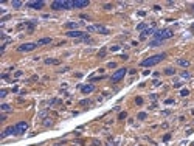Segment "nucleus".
Listing matches in <instances>:
<instances>
[{"label": "nucleus", "mask_w": 194, "mask_h": 146, "mask_svg": "<svg viewBox=\"0 0 194 146\" xmlns=\"http://www.w3.org/2000/svg\"><path fill=\"white\" fill-rule=\"evenodd\" d=\"M65 34L68 36V37H78V39H84V37H88L87 33L84 31H79V30H73V31H67Z\"/></svg>", "instance_id": "nucleus-6"}, {"label": "nucleus", "mask_w": 194, "mask_h": 146, "mask_svg": "<svg viewBox=\"0 0 194 146\" xmlns=\"http://www.w3.org/2000/svg\"><path fill=\"white\" fill-rule=\"evenodd\" d=\"M59 59H45V64H59Z\"/></svg>", "instance_id": "nucleus-19"}, {"label": "nucleus", "mask_w": 194, "mask_h": 146, "mask_svg": "<svg viewBox=\"0 0 194 146\" xmlns=\"http://www.w3.org/2000/svg\"><path fill=\"white\" fill-rule=\"evenodd\" d=\"M191 30H193V31H194V25H193V26H191Z\"/></svg>", "instance_id": "nucleus-34"}, {"label": "nucleus", "mask_w": 194, "mask_h": 146, "mask_svg": "<svg viewBox=\"0 0 194 146\" xmlns=\"http://www.w3.org/2000/svg\"><path fill=\"white\" fill-rule=\"evenodd\" d=\"M174 73H176V70H174V68H171V67L165 68V75H168V76H172Z\"/></svg>", "instance_id": "nucleus-17"}, {"label": "nucleus", "mask_w": 194, "mask_h": 146, "mask_svg": "<svg viewBox=\"0 0 194 146\" xmlns=\"http://www.w3.org/2000/svg\"><path fill=\"white\" fill-rule=\"evenodd\" d=\"M88 6V0H73V8H85Z\"/></svg>", "instance_id": "nucleus-9"}, {"label": "nucleus", "mask_w": 194, "mask_h": 146, "mask_svg": "<svg viewBox=\"0 0 194 146\" xmlns=\"http://www.w3.org/2000/svg\"><path fill=\"white\" fill-rule=\"evenodd\" d=\"M137 30H138V31H144V30H146V24H140V25H137Z\"/></svg>", "instance_id": "nucleus-20"}, {"label": "nucleus", "mask_w": 194, "mask_h": 146, "mask_svg": "<svg viewBox=\"0 0 194 146\" xmlns=\"http://www.w3.org/2000/svg\"><path fill=\"white\" fill-rule=\"evenodd\" d=\"M126 73H127V68H124V67H123V68H118V70L112 75L110 81H112V82H120L121 79L124 78V75H126Z\"/></svg>", "instance_id": "nucleus-4"}, {"label": "nucleus", "mask_w": 194, "mask_h": 146, "mask_svg": "<svg viewBox=\"0 0 194 146\" xmlns=\"http://www.w3.org/2000/svg\"><path fill=\"white\" fill-rule=\"evenodd\" d=\"M93 28H95V31H98V33H103V34H109V30H107L106 26H103V25H93Z\"/></svg>", "instance_id": "nucleus-12"}, {"label": "nucleus", "mask_w": 194, "mask_h": 146, "mask_svg": "<svg viewBox=\"0 0 194 146\" xmlns=\"http://www.w3.org/2000/svg\"><path fill=\"white\" fill-rule=\"evenodd\" d=\"M180 95H182V97H188V95H189V90H188V89H183V90L180 92Z\"/></svg>", "instance_id": "nucleus-21"}, {"label": "nucleus", "mask_w": 194, "mask_h": 146, "mask_svg": "<svg viewBox=\"0 0 194 146\" xmlns=\"http://www.w3.org/2000/svg\"><path fill=\"white\" fill-rule=\"evenodd\" d=\"M135 103H137V104H141V103H143V98H140V97H138V98L135 99Z\"/></svg>", "instance_id": "nucleus-30"}, {"label": "nucleus", "mask_w": 194, "mask_h": 146, "mask_svg": "<svg viewBox=\"0 0 194 146\" xmlns=\"http://www.w3.org/2000/svg\"><path fill=\"white\" fill-rule=\"evenodd\" d=\"M28 129V123L27 121H20V123H17L16 124V131H17V135H22V134H25V131Z\"/></svg>", "instance_id": "nucleus-7"}, {"label": "nucleus", "mask_w": 194, "mask_h": 146, "mask_svg": "<svg viewBox=\"0 0 194 146\" xmlns=\"http://www.w3.org/2000/svg\"><path fill=\"white\" fill-rule=\"evenodd\" d=\"M177 64H179L180 67H188L189 61H188V59H177Z\"/></svg>", "instance_id": "nucleus-15"}, {"label": "nucleus", "mask_w": 194, "mask_h": 146, "mask_svg": "<svg viewBox=\"0 0 194 146\" xmlns=\"http://www.w3.org/2000/svg\"><path fill=\"white\" fill-rule=\"evenodd\" d=\"M104 55H106V50H101V51L98 53V56H100V58H104Z\"/></svg>", "instance_id": "nucleus-27"}, {"label": "nucleus", "mask_w": 194, "mask_h": 146, "mask_svg": "<svg viewBox=\"0 0 194 146\" xmlns=\"http://www.w3.org/2000/svg\"><path fill=\"white\" fill-rule=\"evenodd\" d=\"M182 78H186V79H188V78H191V75H189L188 72H183V73H182Z\"/></svg>", "instance_id": "nucleus-26"}, {"label": "nucleus", "mask_w": 194, "mask_h": 146, "mask_svg": "<svg viewBox=\"0 0 194 146\" xmlns=\"http://www.w3.org/2000/svg\"><path fill=\"white\" fill-rule=\"evenodd\" d=\"M88 103H90V101H88V99H82V101H81L79 104H81V106H85V104H88Z\"/></svg>", "instance_id": "nucleus-28"}, {"label": "nucleus", "mask_w": 194, "mask_h": 146, "mask_svg": "<svg viewBox=\"0 0 194 146\" xmlns=\"http://www.w3.org/2000/svg\"><path fill=\"white\" fill-rule=\"evenodd\" d=\"M174 36V31L171 28H163V30H157L155 33H154V37H155V41H166V39H171Z\"/></svg>", "instance_id": "nucleus-2"}, {"label": "nucleus", "mask_w": 194, "mask_h": 146, "mask_svg": "<svg viewBox=\"0 0 194 146\" xmlns=\"http://www.w3.org/2000/svg\"><path fill=\"white\" fill-rule=\"evenodd\" d=\"M8 135H17V131H16V126H9V128H6L5 131H3V134H2V138L8 137Z\"/></svg>", "instance_id": "nucleus-8"}, {"label": "nucleus", "mask_w": 194, "mask_h": 146, "mask_svg": "<svg viewBox=\"0 0 194 146\" xmlns=\"http://www.w3.org/2000/svg\"><path fill=\"white\" fill-rule=\"evenodd\" d=\"M0 109H2L3 112H9V110H11V106H9V104H2Z\"/></svg>", "instance_id": "nucleus-18"}, {"label": "nucleus", "mask_w": 194, "mask_h": 146, "mask_svg": "<svg viewBox=\"0 0 194 146\" xmlns=\"http://www.w3.org/2000/svg\"><path fill=\"white\" fill-rule=\"evenodd\" d=\"M45 126H51V121L50 120H45Z\"/></svg>", "instance_id": "nucleus-33"}, {"label": "nucleus", "mask_w": 194, "mask_h": 146, "mask_svg": "<svg viewBox=\"0 0 194 146\" xmlns=\"http://www.w3.org/2000/svg\"><path fill=\"white\" fill-rule=\"evenodd\" d=\"M126 117H127V114H126V112H121V114L118 115V118H120V120H124Z\"/></svg>", "instance_id": "nucleus-24"}, {"label": "nucleus", "mask_w": 194, "mask_h": 146, "mask_svg": "<svg viewBox=\"0 0 194 146\" xmlns=\"http://www.w3.org/2000/svg\"><path fill=\"white\" fill-rule=\"evenodd\" d=\"M144 118H146V114H144V112H140V114H138V120H144Z\"/></svg>", "instance_id": "nucleus-25"}, {"label": "nucleus", "mask_w": 194, "mask_h": 146, "mask_svg": "<svg viewBox=\"0 0 194 146\" xmlns=\"http://www.w3.org/2000/svg\"><path fill=\"white\" fill-rule=\"evenodd\" d=\"M155 31H157L155 28H146V30H144L143 33H141V39H144V37H146L147 34H154Z\"/></svg>", "instance_id": "nucleus-13"}, {"label": "nucleus", "mask_w": 194, "mask_h": 146, "mask_svg": "<svg viewBox=\"0 0 194 146\" xmlns=\"http://www.w3.org/2000/svg\"><path fill=\"white\" fill-rule=\"evenodd\" d=\"M174 87H176V89H180V87H182V84H180V82H176V84H174Z\"/></svg>", "instance_id": "nucleus-32"}, {"label": "nucleus", "mask_w": 194, "mask_h": 146, "mask_svg": "<svg viewBox=\"0 0 194 146\" xmlns=\"http://www.w3.org/2000/svg\"><path fill=\"white\" fill-rule=\"evenodd\" d=\"M28 8H33V9H42V8H44V2H29V3H28Z\"/></svg>", "instance_id": "nucleus-10"}, {"label": "nucleus", "mask_w": 194, "mask_h": 146, "mask_svg": "<svg viewBox=\"0 0 194 146\" xmlns=\"http://www.w3.org/2000/svg\"><path fill=\"white\" fill-rule=\"evenodd\" d=\"M6 93H8V90H5V89H3V90H0V98H5Z\"/></svg>", "instance_id": "nucleus-23"}, {"label": "nucleus", "mask_w": 194, "mask_h": 146, "mask_svg": "<svg viewBox=\"0 0 194 146\" xmlns=\"http://www.w3.org/2000/svg\"><path fill=\"white\" fill-rule=\"evenodd\" d=\"M93 90H95V85L93 84H85V85L81 87V92H82V93H92Z\"/></svg>", "instance_id": "nucleus-11"}, {"label": "nucleus", "mask_w": 194, "mask_h": 146, "mask_svg": "<svg viewBox=\"0 0 194 146\" xmlns=\"http://www.w3.org/2000/svg\"><path fill=\"white\" fill-rule=\"evenodd\" d=\"M165 58H166V53H159V55L149 56V58H146L144 61H141L140 65H141V67H152V65H155V64H159V62H162Z\"/></svg>", "instance_id": "nucleus-1"}, {"label": "nucleus", "mask_w": 194, "mask_h": 146, "mask_svg": "<svg viewBox=\"0 0 194 146\" xmlns=\"http://www.w3.org/2000/svg\"><path fill=\"white\" fill-rule=\"evenodd\" d=\"M110 50H112V51H118V50H120V47H118V45H115V47H110Z\"/></svg>", "instance_id": "nucleus-29"}, {"label": "nucleus", "mask_w": 194, "mask_h": 146, "mask_svg": "<svg viewBox=\"0 0 194 146\" xmlns=\"http://www.w3.org/2000/svg\"><path fill=\"white\" fill-rule=\"evenodd\" d=\"M73 8V2L71 0H58V2L51 3V9L54 11H61V9H71Z\"/></svg>", "instance_id": "nucleus-3"}, {"label": "nucleus", "mask_w": 194, "mask_h": 146, "mask_svg": "<svg viewBox=\"0 0 194 146\" xmlns=\"http://www.w3.org/2000/svg\"><path fill=\"white\" fill-rule=\"evenodd\" d=\"M109 67L110 68H115V67H117V64H115V62H109Z\"/></svg>", "instance_id": "nucleus-31"}, {"label": "nucleus", "mask_w": 194, "mask_h": 146, "mask_svg": "<svg viewBox=\"0 0 194 146\" xmlns=\"http://www.w3.org/2000/svg\"><path fill=\"white\" fill-rule=\"evenodd\" d=\"M65 26H67V28H78V26H79V22H68Z\"/></svg>", "instance_id": "nucleus-16"}, {"label": "nucleus", "mask_w": 194, "mask_h": 146, "mask_svg": "<svg viewBox=\"0 0 194 146\" xmlns=\"http://www.w3.org/2000/svg\"><path fill=\"white\" fill-rule=\"evenodd\" d=\"M20 6H22V2H12V8L17 9V8H20Z\"/></svg>", "instance_id": "nucleus-22"}, {"label": "nucleus", "mask_w": 194, "mask_h": 146, "mask_svg": "<svg viewBox=\"0 0 194 146\" xmlns=\"http://www.w3.org/2000/svg\"><path fill=\"white\" fill-rule=\"evenodd\" d=\"M51 42V37H44V39H39L36 44H37V47L39 45H47V44H50Z\"/></svg>", "instance_id": "nucleus-14"}, {"label": "nucleus", "mask_w": 194, "mask_h": 146, "mask_svg": "<svg viewBox=\"0 0 194 146\" xmlns=\"http://www.w3.org/2000/svg\"><path fill=\"white\" fill-rule=\"evenodd\" d=\"M193 9H194V5H193Z\"/></svg>", "instance_id": "nucleus-35"}, {"label": "nucleus", "mask_w": 194, "mask_h": 146, "mask_svg": "<svg viewBox=\"0 0 194 146\" xmlns=\"http://www.w3.org/2000/svg\"><path fill=\"white\" fill-rule=\"evenodd\" d=\"M36 47H37V44H34V42H28V44H22L20 47H17V51L20 53H27V51H33Z\"/></svg>", "instance_id": "nucleus-5"}]
</instances>
